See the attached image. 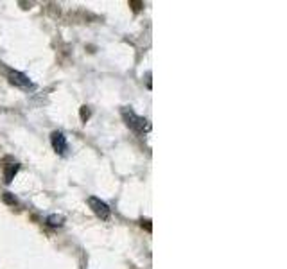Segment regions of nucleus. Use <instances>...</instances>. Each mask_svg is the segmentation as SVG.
<instances>
[{
  "label": "nucleus",
  "instance_id": "nucleus-1",
  "mask_svg": "<svg viewBox=\"0 0 287 269\" xmlns=\"http://www.w3.org/2000/svg\"><path fill=\"white\" fill-rule=\"evenodd\" d=\"M122 118H124V122H126L127 126L133 129V131L147 133L151 129V124L147 122L144 117H140V115L135 113L131 108H122Z\"/></svg>",
  "mask_w": 287,
  "mask_h": 269
},
{
  "label": "nucleus",
  "instance_id": "nucleus-6",
  "mask_svg": "<svg viewBox=\"0 0 287 269\" xmlns=\"http://www.w3.org/2000/svg\"><path fill=\"white\" fill-rule=\"evenodd\" d=\"M63 221H65V217H63V215H57V214H52V215L47 217V222L51 226H61Z\"/></svg>",
  "mask_w": 287,
  "mask_h": 269
},
{
  "label": "nucleus",
  "instance_id": "nucleus-3",
  "mask_svg": "<svg viewBox=\"0 0 287 269\" xmlns=\"http://www.w3.org/2000/svg\"><path fill=\"white\" fill-rule=\"evenodd\" d=\"M51 144L52 149L57 153V155H65V151L68 149V144H66V138L61 131H54L51 135Z\"/></svg>",
  "mask_w": 287,
  "mask_h": 269
},
{
  "label": "nucleus",
  "instance_id": "nucleus-5",
  "mask_svg": "<svg viewBox=\"0 0 287 269\" xmlns=\"http://www.w3.org/2000/svg\"><path fill=\"white\" fill-rule=\"evenodd\" d=\"M16 172H18V165H16V163H14V165H7V167H5V176H4L5 183H11Z\"/></svg>",
  "mask_w": 287,
  "mask_h": 269
},
{
  "label": "nucleus",
  "instance_id": "nucleus-4",
  "mask_svg": "<svg viewBox=\"0 0 287 269\" xmlns=\"http://www.w3.org/2000/svg\"><path fill=\"white\" fill-rule=\"evenodd\" d=\"M9 79H11V83H13V85L20 86V88H24V90L34 88L33 81L29 79L25 74H22V72H18V70H11L9 72Z\"/></svg>",
  "mask_w": 287,
  "mask_h": 269
},
{
  "label": "nucleus",
  "instance_id": "nucleus-7",
  "mask_svg": "<svg viewBox=\"0 0 287 269\" xmlns=\"http://www.w3.org/2000/svg\"><path fill=\"white\" fill-rule=\"evenodd\" d=\"M4 199L7 201V203L16 205V198H13V196H11V192H4Z\"/></svg>",
  "mask_w": 287,
  "mask_h": 269
},
{
  "label": "nucleus",
  "instance_id": "nucleus-2",
  "mask_svg": "<svg viewBox=\"0 0 287 269\" xmlns=\"http://www.w3.org/2000/svg\"><path fill=\"white\" fill-rule=\"evenodd\" d=\"M88 205H90V208H92V212H94L99 219H103V221L110 219V207L104 203L103 199L95 198V196H90Z\"/></svg>",
  "mask_w": 287,
  "mask_h": 269
},
{
  "label": "nucleus",
  "instance_id": "nucleus-8",
  "mask_svg": "<svg viewBox=\"0 0 287 269\" xmlns=\"http://www.w3.org/2000/svg\"><path fill=\"white\" fill-rule=\"evenodd\" d=\"M88 115H90V111L86 109V106H85V108H83V111H81V118L85 120V118H88Z\"/></svg>",
  "mask_w": 287,
  "mask_h": 269
}]
</instances>
